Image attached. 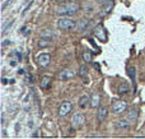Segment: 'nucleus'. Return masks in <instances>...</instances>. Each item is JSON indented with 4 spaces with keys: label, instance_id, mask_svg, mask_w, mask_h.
<instances>
[{
    "label": "nucleus",
    "instance_id": "f03ea898",
    "mask_svg": "<svg viewBox=\"0 0 145 139\" xmlns=\"http://www.w3.org/2000/svg\"><path fill=\"white\" fill-rule=\"evenodd\" d=\"M57 27L61 31H70V29H74V28L77 27V23H75V21L71 19V18L61 17L57 22Z\"/></svg>",
    "mask_w": 145,
    "mask_h": 139
},
{
    "label": "nucleus",
    "instance_id": "dca6fc26",
    "mask_svg": "<svg viewBox=\"0 0 145 139\" xmlns=\"http://www.w3.org/2000/svg\"><path fill=\"white\" fill-rule=\"evenodd\" d=\"M79 74H80V77H83L84 78V83H88V78H87V74H88V68L85 65H81L80 68H79Z\"/></svg>",
    "mask_w": 145,
    "mask_h": 139
},
{
    "label": "nucleus",
    "instance_id": "f8f14e48",
    "mask_svg": "<svg viewBox=\"0 0 145 139\" xmlns=\"http://www.w3.org/2000/svg\"><path fill=\"white\" fill-rule=\"evenodd\" d=\"M50 86H51V78L45 75V77L41 79V88H42V89H48Z\"/></svg>",
    "mask_w": 145,
    "mask_h": 139
},
{
    "label": "nucleus",
    "instance_id": "4468645a",
    "mask_svg": "<svg viewBox=\"0 0 145 139\" xmlns=\"http://www.w3.org/2000/svg\"><path fill=\"white\" fill-rule=\"evenodd\" d=\"M137 118H139L137 111H136V110H131V111L129 112V115H127V118H126V120H127V121H130V122H135V121L137 120Z\"/></svg>",
    "mask_w": 145,
    "mask_h": 139
},
{
    "label": "nucleus",
    "instance_id": "393cba45",
    "mask_svg": "<svg viewBox=\"0 0 145 139\" xmlns=\"http://www.w3.org/2000/svg\"><path fill=\"white\" fill-rule=\"evenodd\" d=\"M12 1H13V0H7L5 3H3V5H1V9H3V10H5V9H7L9 5L12 4Z\"/></svg>",
    "mask_w": 145,
    "mask_h": 139
},
{
    "label": "nucleus",
    "instance_id": "f3484780",
    "mask_svg": "<svg viewBox=\"0 0 145 139\" xmlns=\"http://www.w3.org/2000/svg\"><path fill=\"white\" fill-rule=\"evenodd\" d=\"M13 24H14V21L12 19V21H9L7 24H4V26H3V31H1V34H3V36H5V34L9 32V29L12 28V26H13Z\"/></svg>",
    "mask_w": 145,
    "mask_h": 139
},
{
    "label": "nucleus",
    "instance_id": "6e6552de",
    "mask_svg": "<svg viewBox=\"0 0 145 139\" xmlns=\"http://www.w3.org/2000/svg\"><path fill=\"white\" fill-rule=\"evenodd\" d=\"M107 114H108V110L107 107L102 106V107H98V112H97V119H98L99 122L105 121L106 118H107Z\"/></svg>",
    "mask_w": 145,
    "mask_h": 139
},
{
    "label": "nucleus",
    "instance_id": "2eb2a0df",
    "mask_svg": "<svg viewBox=\"0 0 145 139\" xmlns=\"http://www.w3.org/2000/svg\"><path fill=\"white\" fill-rule=\"evenodd\" d=\"M79 107H81V109H85V107L88 105H90V100L88 98L87 96H83V97H80V100H79Z\"/></svg>",
    "mask_w": 145,
    "mask_h": 139
},
{
    "label": "nucleus",
    "instance_id": "1a4fd4ad",
    "mask_svg": "<svg viewBox=\"0 0 145 139\" xmlns=\"http://www.w3.org/2000/svg\"><path fill=\"white\" fill-rule=\"evenodd\" d=\"M94 34H96L97 37L101 40V41H106L107 40V36H106V32H105V29H103L102 27H97L96 29H94Z\"/></svg>",
    "mask_w": 145,
    "mask_h": 139
},
{
    "label": "nucleus",
    "instance_id": "aec40b11",
    "mask_svg": "<svg viewBox=\"0 0 145 139\" xmlns=\"http://www.w3.org/2000/svg\"><path fill=\"white\" fill-rule=\"evenodd\" d=\"M41 37H45V38H51L52 33L50 32L48 29H45V31H42V32H41Z\"/></svg>",
    "mask_w": 145,
    "mask_h": 139
},
{
    "label": "nucleus",
    "instance_id": "c85d7f7f",
    "mask_svg": "<svg viewBox=\"0 0 145 139\" xmlns=\"http://www.w3.org/2000/svg\"><path fill=\"white\" fill-rule=\"evenodd\" d=\"M18 74H19V75L20 74H24V70H22V69H20V70H18Z\"/></svg>",
    "mask_w": 145,
    "mask_h": 139
},
{
    "label": "nucleus",
    "instance_id": "bb28decb",
    "mask_svg": "<svg viewBox=\"0 0 145 139\" xmlns=\"http://www.w3.org/2000/svg\"><path fill=\"white\" fill-rule=\"evenodd\" d=\"M9 43H10V40H4V42H3V47H5V46H8Z\"/></svg>",
    "mask_w": 145,
    "mask_h": 139
},
{
    "label": "nucleus",
    "instance_id": "0eeeda50",
    "mask_svg": "<svg viewBox=\"0 0 145 139\" xmlns=\"http://www.w3.org/2000/svg\"><path fill=\"white\" fill-rule=\"evenodd\" d=\"M74 70L72 69H64V70L60 73V79L61 80H69V79H71V78H74Z\"/></svg>",
    "mask_w": 145,
    "mask_h": 139
},
{
    "label": "nucleus",
    "instance_id": "6ab92c4d",
    "mask_svg": "<svg viewBox=\"0 0 145 139\" xmlns=\"http://www.w3.org/2000/svg\"><path fill=\"white\" fill-rule=\"evenodd\" d=\"M131 122H127V120H121V121H118L117 122V128L120 129H126V128H129L130 126Z\"/></svg>",
    "mask_w": 145,
    "mask_h": 139
},
{
    "label": "nucleus",
    "instance_id": "ddd939ff",
    "mask_svg": "<svg viewBox=\"0 0 145 139\" xmlns=\"http://www.w3.org/2000/svg\"><path fill=\"white\" fill-rule=\"evenodd\" d=\"M117 92L120 94H122V93H127V92H130V87H129V84L127 83H125V82H122V83H120V86L117 88Z\"/></svg>",
    "mask_w": 145,
    "mask_h": 139
},
{
    "label": "nucleus",
    "instance_id": "a878e982",
    "mask_svg": "<svg viewBox=\"0 0 145 139\" xmlns=\"http://www.w3.org/2000/svg\"><path fill=\"white\" fill-rule=\"evenodd\" d=\"M26 79H27L28 83H32V82H33V77H32L29 73H27V74H26Z\"/></svg>",
    "mask_w": 145,
    "mask_h": 139
},
{
    "label": "nucleus",
    "instance_id": "423d86ee",
    "mask_svg": "<svg viewBox=\"0 0 145 139\" xmlns=\"http://www.w3.org/2000/svg\"><path fill=\"white\" fill-rule=\"evenodd\" d=\"M84 122H85V118H84L83 114H75V115L72 116V126H74L75 129L81 128V126L84 125Z\"/></svg>",
    "mask_w": 145,
    "mask_h": 139
},
{
    "label": "nucleus",
    "instance_id": "f257e3e1",
    "mask_svg": "<svg viewBox=\"0 0 145 139\" xmlns=\"http://www.w3.org/2000/svg\"><path fill=\"white\" fill-rule=\"evenodd\" d=\"M79 10V4L71 1V3H65V4H61L57 8V14L61 15V17H68V15H72Z\"/></svg>",
    "mask_w": 145,
    "mask_h": 139
},
{
    "label": "nucleus",
    "instance_id": "2f4dec72",
    "mask_svg": "<svg viewBox=\"0 0 145 139\" xmlns=\"http://www.w3.org/2000/svg\"><path fill=\"white\" fill-rule=\"evenodd\" d=\"M97 1H102V3H107V1H109V0H97Z\"/></svg>",
    "mask_w": 145,
    "mask_h": 139
},
{
    "label": "nucleus",
    "instance_id": "5701e85b",
    "mask_svg": "<svg viewBox=\"0 0 145 139\" xmlns=\"http://www.w3.org/2000/svg\"><path fill=\"white\" fill-rule=\"evenodd\" d=\"M32 4H33V0H29V1H28V4L26 5V7H24V9H23V13H22V14H26L27 12H28V9L31 8V5H32Z\"/></svg>",
    "mask_w": 145,
    "mask_h": 139
},
{
    "label": "nucleus",
    "instance_id": "4be33fe9",
    "mask_svg": "<svg viewBox=\"0 0 145 139\" xmlns=\"http://www.w3.org/2000/svg\"><path fill=\"white\" fill-rule=\"evenodd\" d=\"M127 72H129V75H130V78L134 80V79H135V68H134V66H132V68H129Z\"/></svg>",
    "mask_w": 145,
    "mask_h": 139
},
{
    "label": "nucleus",
    "instance_id": "39448f33",
    "mask_svg": "<svg viewBox=\"0 0 145 139\" xmlns=\"http://www.w3.org/2000/svg\"><path fill=\"white\" fill-rule=\"evenodd\" d=\"M51 63V56L50 54H41L37 58V64H38L41 68H46L48 66V64Z\"/></svg>",
    "mask_w": 145,
    "mask_h": 139
},
{
    "label": "nucleus",
    "instance_id": "20e7f679",
    "mask_svg": "<svg viewBox=\"0 0 145 139\" xmlns=\"http://www.w3.org/2000/svg\"><path fill=\"white\" fill-rule=\"evenodd\" d=\"M126 109H127V102L126 101H116L115 103L112 105V111L115 114H122L126 111Z\"/></svg>",
    "mask_w": 145,
    "mask_h": 139
},
{
    "label": "nucleus",
    "instance_id": "9b49d317",
    "mask_svg": "<svg viewBox=\"0 0 145 139\" xmlns=\"http://www.w3.org/2000/svg\"><path fill=\"white\" fill-rule=\"evenodd\" d=\"M101 105V96L97 93H94L92 97H90V106L92 107H99Z\"/></svg>",
    "mask_w": 145,
    "mask_h": 139
},
{
    "label": "nucleus",
    "instance_id": "a211bd4d",
    "mask_svg": "<svg viewBox=\"0 0 145 139\" xmlns=\"http://www.w3.org/2000/svg\"><path fill=\"white\" fill-rule=\"evenodd\" d=\"M51 45V38H45V37H41V40L38 41V46L40 47H47Z\"/></svg>",
    "mask_w": 145,
    "mask_h": 139
},
{
    "label": "nucleus",
    "instance_id": "cd10ccee",
    "mask_svg": "<svg viewBox=\"0 0 145 139\" xmlns=\"http://www.w3.org/2000/svg\"><path fill=\"white\" fill-rule=\"evenodd\" d=\"M17 61H18V60H14V59H13V60L10 61V65H12V66H15V65H17Z\"/></svg>",
    "mask_w": 145,
    "mask_h": 139
},
{
    "label": "nucleus",
    "instance_id": "7c9ffc66",
    "mask_svg": "<svg viewBox=\"0 0 145 139\" xmlns=\"http://www.w3.org/2000/svg\"><path fill=\"white\" fill-rule=\"evenodd\" d=\"M28 126H29V128H31V126H33V121H29V122H28Z\"/></svg>",
    "mask_w": 145,
    "mask_h": 139
},
{
    "label": "nucleus",
    "instance_id": "7ed1b4c3",
    "mask_svg": "<svg viewBox=\"0 0 145 139\" xmlns=\"http://www.w3.org/2000/svg\"><path fill=\"white\" fill-rule=\"evenodd\" d=\"M72 102L70 101H64L61 103V106L59 107V115L60 116H68L69 114L72 111Z\"/></svg>",
    "mask_w": 145,
    "mask_h": 139
},
{
    "label": "nucleus",
    "instance_id": "412c9836",
    "mask_svg": "<svg viewBox=\"0 0 145 139\" xmlns=\"http://www.w3.org/2000/svg\"><path fill=\"white\" fill-rule=\"evenodd\" d=\"M83 59H84V61H87V63H92V55H90L89 52H84Z\"/></svg>",
    "mask_w": 145,
    "mask_h": 139
},
{
    "label": "nucleus",
    "instance_id": "9d476101",
    "mask_svg": "<svg viewBox=\"0 0 145 139\" xmlns=\"http://www.w3.org/2000/svg\"><path fill=\"white\" fill-rule=\"evenodd\" d=\"M88 26H89V21H88V19H80L77 23V28H78V31H80V32L85 31Z\"/></svg>",
    "mask_w": 145,
    "mask_h": 139
},
{
    "label": "nucleus",
    "instance_id": "c756f323",
    "mask_svg": "<svg viewBox=\"0 0 145 139\" xmlns=\"http://www.w3.org/2000/svg\"><path fill=\"white\" fill-rule=\"evenodd\" d=\"M7 83H8V80L5 78H3V84H7Z\"/></svg>",
    "mask_w": 145,
    "mask_h": 139
},
{
    "label": "nucleus",
    "instance_id": "b1692460",
    "mask_svg": "<svg viewBox=\"0 0 145 139\" xmlns=\"http://www.w3.org/2000/svg\"><path fill=\"white\" fill-rule=\"evenodd\" d=\"M12 55H13V56H15L18 61H20V60H22V54H20L19 51H17V50H15V51H13V54H12Z\"/></svg>",
    "mask_w": 145,
    "mask_h": 139
}]
</instances>
